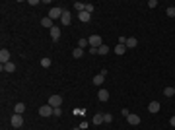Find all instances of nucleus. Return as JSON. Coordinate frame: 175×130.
I'll list each match as a JSON object with an SVG mask.
<instances>
[{"label":"nucleus","mask_w":175,"mask_h":130,"mask_svg":"<svg viewBox=\"0 0 175 130\" xmlns=\"http://www.w3.org/2000/svg\"><path fill=\"white\" fill-rule=\"evenodd\" d=\"M62 14H64V10H62V8L53 6V8H51V12H49V18H51V19H60V18H62Z\"/></svg>","instance_id":"obj_1"},{"label":"nucleus","mask_w":175,"mask_h":130,"mask_svg":"<svg viewBox=\"0 0 175 130\" xmlns=\"http://www.w3.org/2000/svg\"><path fill=\"white\" fill-rule=\"evenodd\" d=\"M10 123H12V126H14V128H22V126H23V117L16 113V115H12Z\"/></svg>","instance_id":"obj_2"},{"label":"nucleus","mask_w":175,"mask_h":130,"mask_svg":"<svg viewBox=\"0 0 175 130\" xmlns=\"http://www.w3.org/2000/svg\"><path fill=\"white\" fill-rule=\"evenodd\" d=\"M53 113H55V109H53L49 103L43 105V107H39V115H41V117H51Z\"/></svg>","instance_id":"obj_3"},{"label":"nucleus","mask_w":175,"mask_h":130,"mask_svg":"<svg viewBox=\"0 0 175 130\" xmlns=\"http://www.w3.org/2000/svg\"><path fill=\"white\" fill-rule=\"evenodd\" d=\"M88 41H90V47H94V49H99L103 45V41H101V37H99V35H91Z\"/></svg>","instance_id":"obj_4"},{"label":"nucleus","mask_w":175,"mask_h":130,"mask_svg":"<svg viewBox=\"0 0 175 130\" xmlns=\"http://www.w3.org/2000/svg\"><path fill=\"white\" fill-rule=\"evenodd\" d=\"M49 105H51L53 109L60 107V105H62V97L60 95H51V97H49Z\"/></svg>","instance_id":"obj_5"},{"label":"nucleus","mask_w":175,"mask_h":130,"mask_svg":"<svg viewBox=\"0 0 175 130\" xmlns=\"http://www.w3.org/2000/svg\"><path fill=\"white\" fill-rule=\"evenodd\" d=\"M0 62L2 64L10 62V51H8V49H2V51H0Z\"/></svg>","instance_id":"obj_6"},{"label":"nucleus","mask_w":175,"mask_h":130,"mask_svg":"<svg viewBox=\"0 0 175 130\" xmlns=\"http://www.w3.org/2000/svg\"><path fill=\"white\" fill-rule=\"evenodd\" d=\"M70 19H72L70 12H68V10H64V14H62V18H60V23H62V25H70Z\"/></svg>","instance_id":"obj_7"},{"label":"nucleus","mask_w":175,"mask_h":130,"mask_svg":"<svg viewBox=\"0 0 175 130\" xmlns=\"http://www.w3.org/2000/svg\"><path fill=\"white\" fill-rule=\"evenodd\" d=\"M127 120H128V124H132V126H136V124H140V117H138V115H132V113H130V115L127 117Z\"/></svg>","instance_id":"obj_8"},{"label":"nucleus","mask_w":175,"mask_h":130,"mask_svg":"<svg viewBox=\"0 0 175 130\" xmlns=\"http://www.w3.org/2000/svg\"><path fill=\"white\" fill-rule=\"evenodd\" d=\"M136 45H138V39H136V37H127V43H124L127 49H134Z\"/></svg>","instance_id":"obj_9"},{"label":"nucleus","mask_w":175,"mask_h":130,"mask_svg":"<svg viewBox=\"0 0 175 130\" xmlns=\"http://www.w3.org/2000/svg\"><path fill=\"white\" fill-rule=\"evenodd\" d=\"M97 99H99V101H109V91H107V89H99Z\"/></svg>","instance_id":"obj_10"},{"label":"nucleus","mask_w":175,"mask_h":130,"mask_svg":"<svg viewBox=\"0 0 175 130\" xmlns=\"http://www.w3.org/2000/svg\"><path fill=\"white\" fill-rule=\"evenodd\" d=\"M148 111L150 113H160V101H152L148 105Z\"/></svg>","instance_id":"obj_11"},{"label":"nucleus","mask_w":175,"mask_h":130,"mask_svg":"<svg viewBox=\"0 0 175 130\" xmlns=\"http://www.w3.org/2000/svg\"><path fill=\"white\" fill-rule=\"evenodd\" d=\"M78 18H80V22L88 23V22H90V18H91V14H88V12L84 10V12H78Z\"/></svg>","instance_id":"obj_12"},{"label":"nucleus","mask_w":175,"mask_h":130,"mask_svg":"<svg viewBox=\"0 0 175 130\" xmlns=\"http://www.w3.org/2000/svg\"><path fill=\"white\" fill-rule=\"evenodd\" d=\"M58 37H60V29L55 25V27H51V39L53 41H58Z\"/></svg>","instance_id":"obj_13"},{"label":"nucleus","mask_w":175,"mask_h":130,"mask_svg":"<svg viewBox=\"0 0 175 130\" xmlns=\"http://www.w3.org/2000/svg\"><path fill=\"white\" fill-rule=\"evenodd\" d=\"M113 51H115V55H119V56H121V55H124V52H127L128 49L124 47V45H117V47L113 49Z\"/></svg>","instance_id":"obj_14"},{"label":"nucleus","mask_w":175,"mask_h":130,"mask_svg":"<svg viewBox=\"0 0 175 130\" xmlns=\"http://www.w3.org/2000/svg\"><path fill=\"white\" fill-rule=\"evenodd\" d=\"M41 25H43V27H49V29H51V27H55V25H53V19L49 18V16L41 19Z\"/></svg>","instance_id":"obj_15"},{"label":"nucleus","mask_w":175,"mask_h":130,"mask_svg":"<svg viewBox=\"0 0 175 130\" xmlns=\"http://www.w3.org/2000/svg\"><path fill=\"white\" fill-rule=\"evenodd\" d=\"M2 70H4V72H14V70H16L14 62H6V64H2Z\"/></svg>","instance_id":"obj_16"},{"label":"nucleus","mask_w":175,"mask_h":130,"mask_svg":"<svg viewBox=\"0 0 175 130\" xmlns=\"http://www.w3.org/2000/svg\"><path fill=\"white\" fill-rule=\"evenodd\" d=\"M91 123H94V124H101V123H103V113H97V115H94Z\"/></svg>","instance_id":"obj_17"},{"label":"nucleus","mask_w":175,"mask_h":130,"mask_svg":"<svg viewBox=\"0 0 175 130\" xmlns=\"http://www.w3.org/2000/svg\"><path fill=\"white\" fill-rule=\"evenodd\" d=\"M82 55H84V49H80V47H76V49L72 51V56H74V58H80Z\"/></svg>","instance_id":"obj_18"},{"label":"nucleus","mask_w":175,"mask_h":130,"mask_svg":"<svg viewBox=\"0 0 175 130\" xmlns=\"http://www.w3.org/2000/svg\"><path fill=\"white\" fill-rule=\"evenodd\" d=\"M103 80H105V76H101V74L94 76V84H95V86H101V84H103Z\"/></svg>","instance_id":"obj_19"},{"label":"nucleus","mask_w":175,"mask_h":130,"mask_svg":"<svg viewBox=\"0 0 175 130\" xmlns=\"http://www.w3.org/2000/svg\"><path fill=\"white\" fill-rule=\"evenodd\" d=\"M14 111L18 113V115H23V111H26V105H23V103H18V105L14 107Z\"/></svg>","instance_id":"obj_20"},{"label":"nucleus","mask_w":175,"mask_h":130,"mask_svg":"<svg viewBox=\"0 0 175 130\" xmlns=\"http://www.w3.org/2000/svg\"><path fill=\"white\" fill-rule=\"evenodd\" d=\"M164 95H165V97H173V95H175V89H173V87H165V89H164Z\"/></svg>","instance_id":"obj_21"},{"label":"nucleus","mask_w":175,"mask_h":130,"mask_svg":"<svg viewBox=\"0 0 175 130\" xmlns=\"http://www.w3.org/2000/svg\"><path fill=\"white\" fill-rule=\"evenodd\" d=\"M107 52H109V47H107V45H101V47L97 49V55H107Z\"/></svg>","instance_id":"obj_22"},{"label":"nucleus","mask_w":175,"mask_h":130,"mask_svg":"<svg viewBox=\"0 0 175 130\" xmlns=\"http://www.w3.org/2000/svg\"><path fill=\"white\" fill-rule=\"evenodd\" d=\"M78 47H80V49L90 47V41H88V39H80V41H78Z\"/></svg>","instance_id":"obj_23"},{"label":"nucleus","mask_w":175,"mask_h":130,"mask_svg":"<svg viewBox=\"0 0 175 130\" xmlns=\"http://www.w3.org/2000/svg\"><path fill=\"white\" fill-rule=\"evenodd\" d=\"M74 8H76L78 12H84V10H86V4H82V2H74Z\"/></svg>","instance_id":"obj_24"},{"label":"nucleus","mask_w":175,"mask_h":130,"mask_svg":"<svg viewBox=\"0 0 175 130\" xmlns=\"http://www.w3.org/2000/svg\"><path fill=\"white\" fill-rule=\"evenodd\" d=\"M165 14H167L169 18H175V6H169L167 10H165Z\"/></svg>","instance_id":"obj_25"},{"label":"nucleus","mask_w":175,"mask_h":130,"mask_svg":"<svg viewBox=\"0 0 175 130\" xmlns=\"http://www.w3.org/2000/svg\"><path fill=\"white\" fill-rule=\"evenodd\" d=\"M111 120H113V117H111L109 113H103V123H105V124H109Z\"/></svg>","instance_id":"obj_26"},{"label":"nucleus","mask_w":175,"mask_h":130,"mask_svg":"<svg viewBox=\"0 0 175 130\" xmlns=\"http://www.w3.org/2000/svg\"><path fill=\"white\" fill-rule=\"evenodd\" d=\"M41 66H43V68H49V66H51V58H43V60H41Z\"/></svg>","instance_id":"obj_27"},{"label":"nucleus","mask_w":175,"mask_h":130,"mask_svg":"<svg viewBox=\"0 0 175 130\" xmlns=\"http://www.w3.org/2000/svg\"><path fill=\"white\" fill-rule=\"evenodd\" d=\"M86 12L88 14H94V6H91V4H86Z\"/></svg>","instance_id":"obj_28"},{"label":"nucleus","mask_w":175,"mask_h":130,"mask_svg":"<svg viewBox=\"0 0 175 130\" xmlns=\"http://www.w3.org/2000/svg\"><path fill=\"white\" fill-rule=\"evenodd\" d=\"M53 115H55V117H60V115H62V109H60V107H57V109H55V113H53Z\"/></svg>","instance_id":"obj_29"},{"label":"nucleus","mask_w":175,"mask_h":130,"mask_svg":"<svg viewBox=\"0 0 175 130\" xmlns=\"http://www.w3.org/2000/svg\"><path fill=\"white\" fill-rule=\"evenodd\" d=\"M156 6H158L156 0H150V2H148V8H156Z\"/></svg>","instance_id":"obj_30"},{"label":"nucleus","mask_w":175,"mask_h":130,"mask_svg":"<svg viewBox=\"0 0 175 130\" xmlns=\"http://www.w3.org/2000/svg\"><path fill=\"white\" fill-rule=\"evenodd\" d=\"M169 124H171V126L175 128V117H171V119H169Z\"/></svg>","instance_id":"obj_31"},{"label":"nucleus","mask_w":175,"mask_h":130,"mask_svg":"<svg viewBox=\"0 0 175 130\" xmlns=\"http://www.w3.org/2000/svg\"><path fill=\"white\" fill-rule=\"evenodd\" d=\"M74 130H82V128H74Z\"/></svg>","instance_id":"obj_32"},{"label":"nucleus","mask_w":175,"mask_h":130,"mask_svg":"<svg viewBox=\"0 0 175 130\" xmlns=\"http://www.w3.org/2000/svg\"><path fill=\"white\" fill-rule=\"evenodd\" d=\"M173 89H175V86H173Z\"/></svg>","instance_id":"obj_33"}]
</instances>
